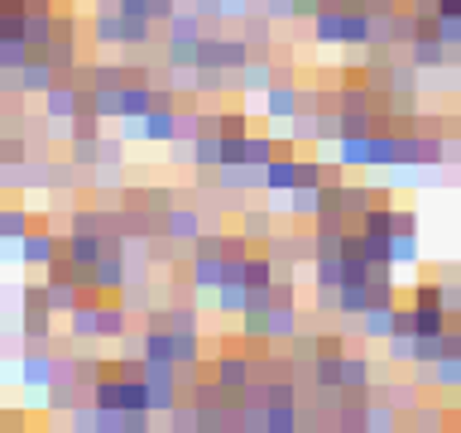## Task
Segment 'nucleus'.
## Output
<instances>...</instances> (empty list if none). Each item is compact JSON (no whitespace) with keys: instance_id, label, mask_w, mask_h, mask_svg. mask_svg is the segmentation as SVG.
<instances>
[{"instance_id":"nucleus-1","label":"nucleus","mask_w":461,"mask_h":433,"mask_svg":"<svg viewBox=\"0 0 461 433\" xmlns=\"http://www.w3.org/2000/svg\"><path fill=\"white\" fill-rule=\"evenodd\" d=\"M15 82H20V92H24V96H34V92L44 96L53 82H58V68H53L49 53H30V59L20 63V77H15Z\"/></svg>"},{"instance_id":"nucleus-2","label":"nucleus","mask_w":461,"mask_h":433,"mask_svg":"<svg viewBox=\"0 0 461 433\" xmlns=\"http://www.w3.org/2000/svg\"><path fill=\"white\" fill-rule=\"evenodd\" d=\"M20 250H24V265H49L63 246L53 241V231H49V227H30V231L20 236Z\"/></svg>"},{"instance_id":"nucleus-3","label":"nucleus","mask_w":461,"mask_h":433,"mask_svg":"<svg viewBox=\"0 0 461 433\" xmlns=\"http://www.w3.org/2000/svg\"><path fill=\"white\" fill-rule=\"evenodd\" d=\"M24 385H39V390H49L53 385V375H58V361L53 356H44V347H39V352H30L24 356Z\"/></svg>"},{"instance_id":"nucleus-4","label":"nucleus","mask_w":461,"mask_h":433,"mask_svg":"<svg viewBox=\"0 0 461 433\" xmlns=\"http://www.w3.org/2000/svg\"><path fill=\"white\" fill-rule=\"evenodd\" d=\"M409 323L418 338H442V309H413Z\"/></svg>"},{"instance_id":"nucleus-5","label":"nucleus","mask_w":461,"mask_h":433,"mask_svg":"<svg viewBox=\"0 0 461 433\" xmlns=\"http://www.w3.org/2000/svg\"><path fill=\"white\" fill-rule=\"evenodd\" d=\"M169 231H173V236H198V217L173 212V217H169Z\"/></svg>"},{"instance_id":"nucleus-6","label":"nucleus","mask_w":461,"mask_h":433,"mask_svg":"<svg viewBox=\"0 0 461 433\" xmlns=\"http://www.w3.org/2000/svg\"><path fill=\"white\" fill-rule=\"evenodd\" d=\"M438 15L442 20H461V0H438Z\"/></svg>"}]
</instances>
